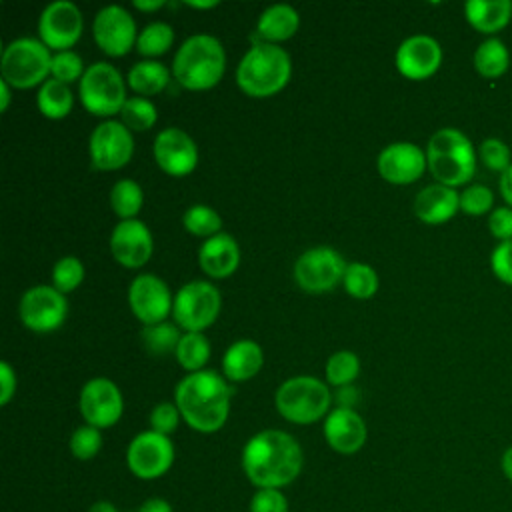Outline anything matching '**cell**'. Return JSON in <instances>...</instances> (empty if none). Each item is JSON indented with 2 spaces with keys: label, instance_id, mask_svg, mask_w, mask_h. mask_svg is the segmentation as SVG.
Segmentation results:
<instances>
[{
  "label": "cell",
  "instance_id": "obj_4",
  "mask_svg": "<svg viewBox=\"0 0 512 512\" xmlns=\"http://www.w3.org/2000/svg\"><path fill=\"white\" fill-rule=\"evenodd\" d=\"M292 74V60L284 48L270 42H254L236 68V84L254 98L280 92Z\"/></svg>",
  "mask_w": 512,
  "mask_h": 512
},
{
  "label": "cell",
  "instance_id": "obj_45",
  "mask_svg": "<svg viewBox=\"0 0 512 512\" xmlns=\"http://www.w3.org/2000/svg\"><path fill=\"white\" fill-rule=\"evenodd\" d=\"M180 410L174 402H160L150 412V430L170 436L180 422Z\"/></svg>",
  "mask_w": 512,
  "mask_h": 512
},
{
  "label": "cell",
  "instance_id": "obj_20",
  "mask_svg": "<svg viewBox=\"0 0 512 512\" xmlns=\"http://www.w3.org/2000/svg\"><path fill=\"white\" fill-rule=\"evenodd\" d=\"M376 168L386 182L410 184L428 168L426 152L412 142H392L378 154Z\"/></svg>",
  "mask_w": 512,
  "mask_h": 512
},
{
  "label": "cell",
  "instance_id": "obj_42",
  "mask_svg": "<svg viewBox=\"0 0 512 512\" xmlns=\"http://www.w3.org/2000/svg\"><path fill=\"white\" fill-rule=\"evenodd\" d=\"M494 204V194L484 184H472L460 192V210L468 216H482Z\"/></svg>",
  "mask_w": 512,
  "mask_h": 512
},
{
  "label": "cell",
  "instance_id": "obj_50",
  "mask_svg": "<svg viewBox=\"0 0 512 512\" xmlns=\"http://www.w3.org/2000/svg\"><path fill=\"white\" fill-rule=\"evenodd\" d=\"M136 512H174L170 502L164 498H148L140 504V508Z\"/></svg>",
  "mask_w": 512,
  "mask_h": 512
},
{
  "label": "cell",
  "instance_id": "obj_2",
  "mask_svg": "<svg viewBox=\"0 0 512 512\" xmlns=\"http://www.w3.org/2000/svg\"><path fill=\"white\" fill-rule=\"evenodd\" d=\"M232 386L214 370L186 374L174 390V404L182 420L196 432H216L224 426L230 412Z\"/></svg>",
  "mask_w": 512,
  "mask_h": 512
},
{
  "label": "cell",
  "instance_id": "obj_55",
  "mask_svg": "<svg viewBox=\"0 0 512 512\" xmlns=\"http://www.w3.org/2000/svg\"><path fill=\"white\" fill-rule=\"evenodd\" d=\"M10 102V84L6 80H0V108L6 110Z\"/></svg>",
  "mask_w": 512,
  "mask_h": 512
},
{
  "label": "cell",
  "instance_id": "obj_18",
  "mask_svg": "<svg viewBox=\"0 0 512 512\" xmlns=\"http://www.w3.org/2000/svg\"><path fill=\"white\" fill-rule=\"evenodd\" d=\"M154 160L170 176H186L198 164V148L188 132L168 126L154 138Z\"/></svg>",
  "mask_w": 512,
  "mask_h": 512
},
{
  "label": "cell",
  "instance_id": "obj_52",
  "mask_svg": "<svg viewBox=\"0 0 512 512\" xmlns=\"http://www.w3.org/2000/svg\"><path fill=\"white\" fill-rule=\"evenodd\" d=\"M500 470L504 474V478L512 484V446H508L502 456H500Z\"/></svg>",
  "mask_w": 512,
  "mask_h": 512
},
{
  "label": "cell",
  "instance_id": "obj_13",
  "mask_svg": "<svg viewBox=\"0 0 512 512\" xmlns=\"http://www.w3.org/2000/svg\"><path fill=\"white\" fill-rule=\"evenodd\" d=\"M78 408L86 424L102 430L114 426L124 410L120 388L104 376L88 380L80 390Z\"/></svg>",
  "mask_w": 512,
  "mask_h": 512
},
{
  "label": "cell",
  "instance_id": "obj_12",
  "mask_svg": "<svg viewBox=\"0 0 512 512\" xmlns=\"http://www.w3.org/2000/svg\"><path fill=\"white\" fill-rule=\"evenodd\" d=\"M18 314L26 328L34 332H52L66 320L68 302L54 286L38 284L22 294Z\"/></svg>",
  "mask_w": 512,
  "mask_h": 512
},
{
  "label": "cell",
  "instance_id": "obj_3",
  "mask_svg": "<svg viewBox=\"0 0 512 512\" xmlns=\"http://www.w3.org/2000/svg\"><path fill=\"white\" fill-rule=\"evenodd\" d=\"M226 70V52L216 36H188L176 50L172 74L188 90H208L216 86Z\"/></svg>",
  "mask_w": 512,
  "mask_h": 512
},
{
  "label": "cell",
  "instance_id": "obj_44",
  "mask_svg": "<svg viewBox=\"0 0 512 512\" xmlns=\"http://www.w3.org/2000/svg\"><path fill=\"white\" fill-rule=\"evenodd\" d=\"M248 512H288V498L278 488H258L250 498Z\"/></svg>",
  "mask_w": 512,
  "mask_h": 512
},
{
  "label": "cell",
  "instance_id": "obj_46",
  "mask_svg": "<svg viewBox=\"0 0 512 512\" xmlns=\"http://www.w3.org/2000/svg\"><path fill=\"white\" fill-rule=\"evenodd\" d=\"M490 268L494 272V276L512 286V240L508 242H500L492 254H490Z\"/></svg>",
  "mask_w": 512,
  "mask_h": 512
},
{
  "label": "cell",
  "instance_id": "obj_5",
  "mask_svg": "<svg viewBox=\"0 0 512 512\" xmlns=\"http://www.w3.org/2000/svg\"><path fill=\"white\" fill-rule=\"evenodd\" d=\"M426 162L436 182L450 188L470 182L476 172L474 146L458 128H440L430 136Z\"/></svg>",
  "mask_w": 512,
  "mask_h": 512
},
{
  "label": "cell",
  "instance_id": "obj_54",
  "mask_svg": "<svg viewBox=\"0 0 512 512\" xmlns=\"http://www.w3.org/2000/svg\"><path fill=\"white\" fill-rule=\"evenodd\" d=\"M88 512H118V508H116L112 502H108V500H96V502L88 508Z\"/></svg>",
  "mask_w": 512,
  "mask_h": 512
},
{
  "label": "cell",
  "instance_id": "obj_56",
  "mask_svg": "<svg viewBox=\"0 0 512 512\" xmlns=\"http://www.w3.org/2000/svg\"><path fill=\"white\" fill-rule=\"evenodd\" d=\"M186 4L192 6V8H214V6H218L216 0H210V2H194V0H188Z\"/></svg>",
  "mask_w": 512,
  "mask_h": 512
},
{
  "label": "cell",
  "instance_id": "obj_39",
  "mask_svg": "<svg viewBox=\"0 0 512 512\" xmlns=\"http://www.w3.org/2000/svg\"><path fill=\"white\" fill-rule=\"evenodd\" d=\"M84 280V264L76 256H62L52 268V286L62 294L72 292Z\"/></svg>",
  "mask_w": 512,
  "mask_h": 512
},
{
  "label": "cell",
  "instance_id": "obj_37",
  "mask_svg": "<svg viewBox=\"0 0 512 512\" xmlns=\"http://www.w3.org/2000/svg\"><path fill=\"white\" fill-rule=\"evenodd\" d=\"M120 118L128 130L140 132V130H148L154 126L158 112H156V106L148 98L134 96L124 102V106L120 110Z\"/></svg>",
  "mask_w": 512,
  "mask_h": 512
},
{
  "label": "cell",
  "instance_id": "obj_6",
  "mask_svg": "<svg viewBox=\"0 0 512 512\" xmlns=\"http://www.w3.org/2000/svg\"><path fill=\"white\" fill-rule=\"evenodd\" d=\"M276 410L292 424H312L328 416L332 394L328 386L314 376H294L276 390Z\"/></svg>",
  "mask_w": 512,
  "mask_h": 512
},
{
  "label": "cell",
  "instance_id": "obj_21",
  "mask_svg": "<svg viewBox=\"0 0 512 512\" xmlns=\"http://www.w3.org/2000/svg\"><path fill=\"white\" fill-rule=\"evenodd\" d=\"M152 234L142 220H120L110 234V250L126 268H140L152 256Z\"/></svg>",
  "mask_w": 512,
  "mask_h": 512
},
{
  "label": "cell",
  "instance_id": "obj_35",
  "mask_svg": "<svg viewBox=\"0 0 512 512\" xmlns=\"http://www.w3.org/2000/svg\"><path fill=\"white\" fill-rule=\"evenodd\" d=\"M182 224L184 228L194 234V236H204L210 238L214 234L220 232L222 228V218L220 214L206 204H192L184 216H182Z\"/></svg>",
  "mask_w": 512,
  "mask_h": 512
},
{
  "label": "cell",
  "instance_id": "obj_48",
  "mask_svg": "<svg viewBox=\"0 0 512 512\" xmlns=\"http://www.w3.org/2000/svg\"><path fill=\"white\" fill-rule=\"evenodd\" d=\"M16 392V374L8 362H0V404L6 406Z\"/></svg>",
  "mask_w": 512,
  "mask_h": 512
},
{
  "label": "cell",
  "instance_id": "obj_36",
  "mask_svg": "<svg viewBox=\"0 0 512 512\" xmlns=\"http://www.w3.org/2000/svg\"><path fill=\"white\" fill-rule=\"evenodd\" d=\"M344 288L354 298H370L378 290V276L372 266L362 262H352L344 272Z\"/></svg>",
  "mask_w": 512,
  "mask_h": 512
},
{
  "label": "cell",
  "instance_id": "obj_1",
  "mask_svg": "<svg viewBox=\"0 0 512 512\" xmlns=\"http://www.w3.org/2000/svg\"><path fill=\"white\" fill-rule=\"evenodd\" d=\"M242 470L256 488H284L302 470L304 454L296 438L284 430H262L242 448Z\"/></svg>",
  "mask_w": 512,
  "mask_h": 512
},
{
  "label": "cell",
  "instance_id": "obj_7",
  "mask_svg": "<svg viewBox=\"0 0 512 512\" xmlns=\"http://www.w3.org/2000/svg\"><path fill=\"white\" fill-rule=\"evenodd\" d=\"M2 80L14 88H32L44 84L52 70L50 48L36 38H16L2 52Z\"/></svg>",
  "mask_w": 512,
  "mask_h": 512
},
{
  "label": "cell",
  "instance_id": "obj_25",
  "mask_svg": "<svg viewBox=\"0 0 512 512\" xmlns=\"http://www.w3.org/2000/svg\"><path fill=\"white\" fill-rule=\"evenodd\" d=\"M264 364V354L260 344L254 340H238L228 346L222 356V372L230 382L250 380L260 372Z\"/></svg>",
  "mask_w": 512,
  "mask_h": 512
},
{
  "label": "cell",
  "instance_id": "obj_11",
  "mask_svg": "<svg viewBox=\"0 0 512 512\" xmlns=\"http://www.w3.org/2000/svg\"><path fill=\"white\" fill-rule=\"evenodd\" d=\"M344 258L330 246H316L302 252L294 264L296 284L312 294L332 290L346 272Z\"/></svg>",
  "mask_w": 512,
  "mask_h": 512
},
{
  "label": "cell",
  "instance_id": "obj_30",
  "mask_svg": "<svg viewBox=\"0 0 512 512\" xmlns=\"http://www.w3.org/2000/svg\"><path fill=\"white\" fill-rule=\"evenodd\" d=\"M474 68L484 78H500L510 64V54L506 50V44L498 38L484 40L476 52H474Z\"/></svg>",
  "mask_w": 512,
  "mask_h": 512
},
{
  "label": "cell",
  "instance_id": "obj_34",
  "mask_svg": "<svg viewBox=\"0 0 512 512\" xmlns=\"http://www.w3.org/2000/svg\"><path fill=\"white\" fill-rule=\"evenodd\" d=\"M174 42V28L168 22L156 20L146 24L136 38V50L142 56H160L168 52Z\"/></svg>",
  "mask_w": 512,
  "mask_h": 512
},
{
  "label": "cell",
  "instance_id": "obj_43",
  "mask_svg": "<svg viewBox=\"0 0 512 512\" xmlns=\"http://www.w3.org/2000/svg\"><path fill=\"white\" fill-rule=\"evenodd\" d=\"M478 156L482 160V164L486 168H490L492 172H504L506 168H510V160H512V154H510V148L500 140V138H486L482 140L480 148H478Z\"/></svg>",
  "mask_w": 512,
  "mask_h": 512
},
{
  "label": "cell",
  "instance_id": "obj_24",
  "mask_svg": "<svg viewBox=\"0 0 512 512\" xmlns=\"http://www.w3.org/2000/svg\"><path fill=\"white\" fill-rule=\"evenodd\" d=\"M460 210V194L444 184H428L414 198V214L424 224H444Z\"/></svg>",
  "mask_w": 512,
  "mask_h": 512
},
{
  "label": "cell",
  "instance_id": "obj_10",
  "mask_svg": "<svg viewBox=\"0 0 512 512\" xmlns=\"http://www.w3.org/2000/svg\"><path fill=\"white\" fill-rule=\"evenodd\" d=\"M128 470L140 480H156L174 464V444L170 436L154 430L136 434L126 450Z\"/></svg>",
  "mask_w": 512,
  "mask_h": 512
},
{
  "label": "cell",
  "instance_id": "obj_23",
  "mask_svg": "<svg viewBox=\"0 0 512 512\" xmlns=\"http://www.w3.org/2000/svg\"><path fill=\"white\" fill-rule=\"evenodd\" d=\"M200 268L212 278H228L240 264V246L228 232L206 238L198 250Z\"/></svg>",
  "mask_w": 512,
  "mask_h": 512
},
{
  "label": "cell",
  "instance_id": "obj_14",
  "mask_svg": "<svg viewBox=\"0 0 512 512\" xmlns=\"http://www.w3.org/2000/svg\"><path fill=\"white\" fill-rule=\"evenodd\" d=\"M92 166L98 170H118L132 158V132L118 120H104L98 124L88 140Z\"/></svg>",
  "mask_w": 512,
  "mask_h": 512
},
{
  "label": "cell",
  "instance_id": "obj_53",
  "mask_svg": "<svg viewBox=\"0 0 512 512\" xmlns=\"http://www.w3.org/2000/svg\"><path fill=\"white\" fill-rule=\"evenodd\" d=\"M134 6L138 10H144V12H150V10H158L164 6V0H134Z\"/></svg>",
  "mask_w": 512,
  "mask_h": 512
},
{
  "label": "cell",
  "instance_id": "obj_8",
  "mask_svg": "<svg viewBox=\"0 0 512 512\" xmlns=\"http://www.w3.org/2000/svg\"><path fill=\"white\" fill-rule=\"evenodd\" d=\"M80 100L94 116L120 114L126 98V84L118 68L108 62H94L80 78Z\"/></svg>",
  "mask_w": 512,
  "mask_h": 512
},
{
  "label": "cell",
  "instance_id": "obj_47",
  "mask_svg": "<svg viewBox=\"0 0 512 512\" xmlns=\"http://www.w3.org/2000/svg\"><path fill=\"white\" fill-rule=\"evenodd\" d=\"M488 230L500 242L512 240V208H494L488 216Z\"/></svg>",
  "mask_w": 512,
  "mask_h": 512
},
{
  "label": "cell",
  "instance_id": "obj_51",
  "mask_svg": "<svg viewBox=\"0 0 512 512\" xmlns=\"http://www.w3.org/2000/svg\"><path fill=\"white\" fill-rule=\"evenodd\" d=\"M356 398H358V392H356L354 388H350V384H348V386H342L340 392H338V402H340L342 408H352V404L356 402Z\"/></svg>",
  "mask_w": 512,
  "mask_h": 512
},
{
  "label": "cell",
  "instance_id": "obj_41",
  "mask_svg": "<svg viewBox=\"0 0 512 512\" xmlns=\"http://www.w3.org/2000/svg\"><path fill=\"white\" fill-rule=\"evenodd\" d=\"M86 72L84 68V62L80 58V54H76L74 50H64V52H56L52 56V78L64 82V84H70L78 78H82Z\"/></svg>",
  "mask_w": 512,
  "mask_h": 512
},
{
  "label": "cell",
  "instance_id": "obj_16",
  "mask_svg": "<svg viewBox=\"0 0 512 512\" xmlns=\"http://www.w3.org/2000/svg\"><path fill=\"white\" fill-rule=\"evenodd\" d=\"M128 304L132 314L144 324L164 322L172 312L174 298L168 284L154 274H138L128 288Z\"/></svg>",
  "mask_w": 512,
  "mask_h": 512
},
{
  "label": "cell",
  "instance_id": "obj_17",
  "mask_svg": "<svg viewBox=\"0 0 512 512\" xmlns=\"http://www.w3.org/2000/svg\"><path fill=\"white\" fill-rule=\"evenodd\" d=\"M92 34L98 48L108 56H124L138 38L134 18L118 4H108L96 14Z\"/></svg>",
  "mask_w": 512,
  "mask_h": 512
},
{
  "label": "cell",
  "instance_id": "obj_28",
  "mask_svg": "<svg viewBox=\"0 0 512 512\" xmlns=\"http://www.w3.org/2000/svg\"><path fill=\"white\" fill-rule=\"evenodd\" d=\"M170 82L168 68L158 60H140L128 70V86L140 96L162 92Z\"/></svg>",
  "mask_w": 512,
  "mask_h": 512
},
{
  "label": "cell",
  "instance_id": "obj_38",
  "mask_svg": "<svg viewBox=\"0 0 512 512\" xmlns=\"http://www.w3.org/2000/svg\"><path fill=\"white\" fill-rule=\"evenodd\" d=\"M358 372H360V360L350 350L334 352L326 362V380L336 388H342L354 382Z\"/></svg>",
  "mask_w": 512,
  "mask_h": 512
},
{
  "label": "cell",
  "instance_id": "obj_32",
  "mask_svg": "<svg viewBox=\"0 0 512 512\" xmlns=\"http://www.w3.org/2000/svg\"><path fill=\"white\" fill-rule=\"evenodd\" d=\"M182 334L178 332V324L172 322H158L144 326L140 330V340L142 346L148 350L152 356H166L170 352H176V346L180 342Z\"/></svg>",
  "mask_w": 512,
  "mask_h": 512
},
{
  "label": "cell",
  "instance_id": "obj_27",
  "mask_svg": "<svg viewBox=\"0 0 512 512\" xmlns=\"http://www.w3.org/2000/svg\"><path fill=\"white\" fill-rule=\"evenodd\" d=\"M300 26V16L290 4H272L268 6L256 24V34L258 42H282L294 36V32Z\"/></svg>",
  "mask_w": 512,
  "mask_h": 512
},
{
  "label": "cell",
  "instance_id": "obj_29",
  "mask_svg": "<svg viewBox=\"0 0 512 512\" xmlns=\"http://www.w3.org/2000/svg\"><path fill=\"white\" fill-rule=\"evenodd\" d=\"M36 102H38V110L42 112V116L58 120V118H64L72 110L74 98H72L68 84H64L56 78H48L40 86Z\"/></svg>",
  "mask_w": 512,
  "mask_h": 512
},
{
  "label": "cell",
  "instance_id": "obj_49",
  "mask_svg": "<svg viewBox=\"0 0 512 512\" xmlns=\"http://www.w3.org/2000/svg\"><path fill=\"white\" fill-rule=\"evenodd\" d=\"M498 188H500V194H502L504 202L508 204V208H512V164H510V168H506V170L500 174Z\"/></svg>",
  "mask_w": 512,
  "mask_h": 512
},
{
  "label": "cell",
  "instance_id": "obj_15",
  "mask_svg": "<svg viewBox=\"0 0 512 512\" xmlns=\"http://www.w3.org/2000/svg\"><path fill=\"white\" fill-rule=\"evenodd\" d=\"M82 28H84L82 12L70 0L50 2L38 18L40 40L56 52H64L72 48L82 36Z\"/></svg>",
  "mask_w": 512,
  "mask_h": 512
},
{
  "label": "cell",
  "instance_id": "obj_22",
  "mask_svg": "<svg viewBox=\"0 0 512 512\" xmlns=\"http://www.w3.org/2000/svg\"><path fill=\"white\" fill-rule=\"evenodd\" d=\"M368 436L366 422L354 408H334L324 418V438L338 454H356Z\"/></svg>",
  "mask_w": 512,
  "mask_h": 512
},
{
  "label": "cell",
  "instance_id": "obj_31",
  "mask_svg": "<svg viewBox=\"0 0 512 512\" xmlns=\"http://www.w3.org/2000/svg\"><path fill=\"white\" fill-rule=\"evenodd\" d=\"M174 354L178 364L188 374L198 372V370H204L210 358V342L202 332H184Z\"/></svg>",
  "mask_w": 512,
  "mask_h": 512
},
{
  "label": "cell",
  "instance_id": "obj_26",
  "mask_svg": "<svg viewBox=\"0 0 512 512\" xmlns=\"http://www.w3.org/2000/svg\"><path fill=\"white\" fill-rule=\"evenodd\" d=\"M468 24L482 34H496L508 26L512 18L510 0H468L464 4Z\"/></svg>",
  "mask_w": 512,
  "mask_h": 512
},
{
  "label": "cell",
  "instance_id": "obj_19",
  "mask_svg": "<svg viewBox=\"0 0 512 512\" xmlns=\"http://www.w3.org/2000/svg\"><path fill=\"white\" fill-rule=\"evenodd\" d=\"M442 64V48L438 40L426 34L408 36L396 50V68L410 80L430 78Z\"/></svg>",
  "mask_w": 512,
  "mask_h": 512
},
{
  "label": "cell",
  "instance_id": "obj_9",
  "mask_svg": "<svg viewBox=\"0 0 512 512\" xmlns=\"http://www.w3.org/2000/svg\"><path fill=\"white\" fill-rule=\"evenodd\" d=\"M220 304L222 296L214 284L206 280H192L176 292L172 316L186 332H202L218 318Z\"/></svg>",
  "mask_w": 512,
  "mask_h": 512
},
{
  "label": "cell",
  "instance_id": "obj_33",
  "mask_svg": "<svg viewBox=\"0 0 512 512\" xmlns=\"http://www.w3.org/2000/svg\"><path fill=\"white\" fill-rule=\"evenodd\" d=\"M144 202V194L138 182L130 180V178H122L118 180L112 190H110V206L114 210L116 216H120L122 220H130L134 218Z\"/></svg>",
  "mask_w": 512,
  "mask_h": 512
},
{
  "label": "cell",
  "instance_id": "obj_40",
  "mask_svg": "<svg viewBox=\"0 0 512 512\" xmlns=\"http://www.w3.org/2000/svg\"><path fill=\"white\" fill-rule=\"evenodd\" d=\"M102 448V434L98 428L84 424L78 426L70 436V452L78 460H92Z\"/></svg>",
  "mask_w": 512,
  "mask_h": 512
}]
</instances>
